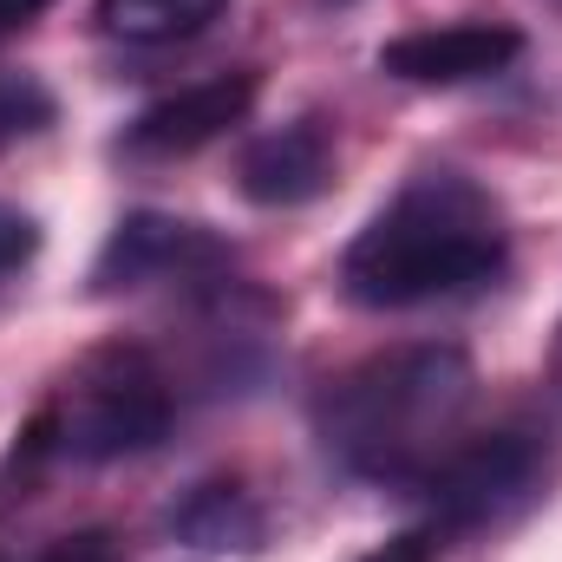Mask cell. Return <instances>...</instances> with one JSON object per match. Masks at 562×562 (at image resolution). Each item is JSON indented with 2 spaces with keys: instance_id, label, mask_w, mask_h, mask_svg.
<instances>
[{
  "instance_id": "cell-1",
  "label": "cell",
  "mask_w": 562,
  "mask_h": 562,
  "mask_svg": "<svg viewBox=\"0 0 562 562\" xmlns=\"http://www.w3.org/2000/svg\"><path fill=\"white\" fill-rule=\"evenodd\" d=\"M504 256L510 243L497 203L458 170H425L347 243L340 288L360 307H419L491 281Z\"/></svg>"
},
{
  "instance_id": "cell-8",
  "label": "cell",
  "mask_w": 562,
  "mask_h": 562,
  "mask_svg": "<svg viewBox=\"0 0 562 562\" xmlns=\"http://www.w3.org/2000/svg\"><path fill=\"white\" fill-rule=\"evenodd\" d=\"M243 196L262 203V210H294V203H314L327 183H334V138L321 119H294L269 138H256L243 150Z\"/></svg>"
},
{
  "instance_id": "cell-2",
  "label": "cell",
  "mask_w": 562,
  "mask_h": 562,
  "mask_svg": "<svg viewBox=\"0 0 562 562\" xmlns=\"http://www.w3.org/2000/svg\"><path fill=\"white\" fill-rule=\"evenodd\" d=\"M471 406V360L458 347H393L340 373L314 419L327 451L367 477H425Z\"/></svg>"
},
{
  "instance_id": "cell-9",
  "label": "cell",
  "mask_w": 562,
  "mask_h": 562,
  "mask_svg": "<svg viewBox=\"0 0 562 562\" xmlns=\"http://www.w3.org/2000/svg\"><path fill=\"white\" fill-rule=\"evenodd\" d=\"M223 7L229 0H99V26L138 46H170V40L203 33Z\"/></svg>"
},
{
  "instance_id": "cell-11",
  "label": "cell",
  "mask_w": 562,
  "mask_h": 562,
  "mask_svg": "<svg viewBox=\"0 0 562 562\" xmlns=\"http://www.w3.org/2000/svg\"><path fill=\"white\" fill-rule=\"evenodd\" d=\"M40 125H53V92L40 79H26V72H7L0 79V144L26 138Z\"/></svg>"
},
{
  "instance_id": "cell-13",
  "label": "cell",
  "mask_w": 562,
  "mask_h": 562,
  "mask_svg": "<svg viewBox=\"0 0 562 562\" xmlns=\"http://www.w3.org/2000/svg\"><path fill=\"white\" fill-rule=\"evenodd\" d=\"M33 562H119V537L112 530H72V537H53Z\"/></svg>"
},
{
  "instance_id": "cell-10",
  "label": "cell",
  "mask_w": 562,
  "mask_h": 562,
  "mask_svg": "<svg viewBox=\"0 0 562 562\" xmlns=\"http://www.w3.org/2000/svg\"><path fill=\"white\" fill-rule=\"evenodd\" d=\"M170 524L183 537H196L203 550H249L262 537V517L249 510V497L236 484H196L183 510H170Z\"/></svg>"
},
{
  "instance_id": "cell-5",
  "label": "cell",
  "mask_w": 562,
  "mask_h": 562,
  "mask_svg": "<svg viewBox=\"0 0 562 562\" xmlns=\"http://www.w3.org/2000/svg\"><path fill=\"white\" fill-rule=\"evenodd\" d=\"M537 477V445L524 431H484L471 445H451L419 484L431 491L445 524H484L497 517L524 484Z\"/></svg>"
},
{
  "instance_id": "cell-12",
  "label": "cell",
  "mask_w": 562,
  "mask_h": 562,
  "mask_svg": "<svg viewBox=\"0 0 562 562\" xmlns=\"http://www.w3.org/2000/svg\"><path fill=\"white\" fill-rule=\"evenodd\" d=\"M33 249H40V223L26 210L0 203V276H13L20 262H33Z\"/></svg>"
},
{
  "instance_id": "cell-14",
  "label": "cell",
  "mask_w": 562,
  "mask_h": 562,
  "mask_svg": "<svg viewBox=\"0 0 562 562\" xmlns=\"http://www.w3.org/2000/svg\"><path fill=\"white\" fill-rule=\"evenodd\" d=\"M360 562H438V537H431V530H400V537H386L380 550H367Z\"/></svg>"
},
{
  "instance_id": "cell-3",
  "label": "cell",
  "mask_w": 562,
  "mask_h": 562,
  "mask_svg": "<svg viewBox=\"0 0 562 562\" xmlns=\"http://www.w3.org/2000/svg\"><path fill=\"white\" fill-rule=\"evenodd\" d=\"M46 425H53V445L86 464L138 458L170 431V386L144 347H105L79 367L72 393L46 413Z\"/></svg>"
},
{
  "instance_id": "cell-7",
  "label": "cell",
  "mask_w": 562,
  "mask_h": 562,
  "mask_svg": "<svg viewBox=\"0 0 562 562\" xmlns=\"http://www.w3.org/2000/svg\"><path fill=\"white\" fill-rule=\"evenodd\" d=\"M524 33L504 20H458V26H419L380 46V72L406 79V86H471L491 79L504 66H517Z\"/></svg>"
},
{
  "instance_id": "cell-6",
  "label": "cell",
  "mask_w": 562,
  "mask_h": 562,
  "mask_svg": "<svg viewBox=\"0 0 562 562\" xmlns=\"http://www.w3.org/2000/svg\"><path fill=\"white\" fill-rule=\"evenodd\" d=\"M262 99V72H216V79H196L157 105H144L132 119L125 144L144 157H190L203 144H216L223 132H236Z\"/></svg>"
},
{
  "instance_id": "cell-4",
  "label": "cell",
  "mask_w": 562,
  "mask_h": 562,
  "mask_svg": "<svg viewBox=\"0 0 562 562\" xmlns=\"http://www.w3.org/2000/svg\"><path fill=\"white\" fill-rule=\"evenodd\" d=\"M229 262V243L190 216H164V210H138L125 216L99 262H92V288L119 294V288H150V281H177V276H210Z\"/></svg>"
},
{
  "instance_id": "cell-15",
  "label": "cell",
  "mask_w": 562,
  "mask_h": 562,
  "mask_svg": "<svg viewBox=\"0 0 562 562\" xmlns=\"http://www.w3.org/2000/svg\"><path fill=\"white\" fill-rule=\"evenodd\" d=\"M53 0H0V33H13V26H26V20H40Z\"/></svg>"
}]
</instances>
